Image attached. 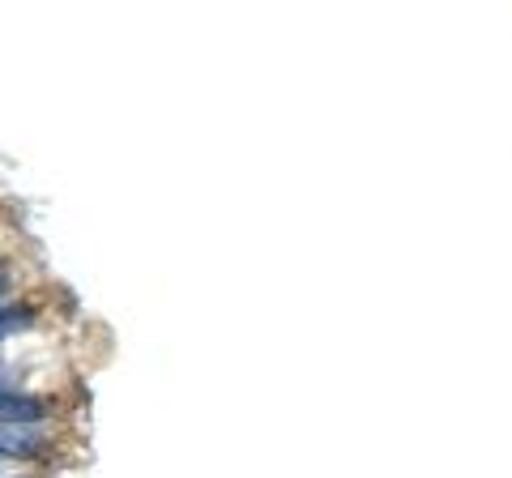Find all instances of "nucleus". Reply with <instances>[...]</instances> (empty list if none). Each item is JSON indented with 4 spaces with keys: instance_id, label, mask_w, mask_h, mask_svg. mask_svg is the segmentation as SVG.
Masks as SVG:
<instances>
[{
    "instance_id": "1",
    "label": "nucleus",
    "mask_w": 512,
    "mask_h": 478,
    "mask_svg": "<svg viewBox=\"0 0 512 478\" xmlns=\"http://www.w3.org/2000/svg\"><path fill=\"white\" fill-rule=\"evenodd\" d=\"M43 432L30 423H0V453H35Z\"/></svg>"
},
{
    "instance_id": "2",
    "label": "nucleus",
    "mask_w": 512,
    "mask_h": 478,
    "mask_svg": "<svg viewBox=\"0 0 512 478\" xmlns=\"http://www.w3.org/2000/svg\"><path fill=\"white\" fill-rule=\"evenodd\" d=\"M26 321H30V312H26V308H0V338L18 333Z\"/></svg>"
},
{
    "instance_id": "3",
    "label": "nucleus",
    "mask_w": 512,
    "mask_h": 478,
    "mask_svg": "<svg viewBox=\"0 0 512 478\" xmlns=\"http://www.w3.org/2000/svg\"><path fill=\"white\" fill-rule=\"evenodd\" d=\"M13 393H18V389H13V385H9V376H5V368H0V414H5V406L13 402Z\"/></svg>"
},
{
    "instance_id": "4",
    "label": "nucleus",
    "mask_w": 512,
    "mask_h": 478,
    "mask_svg": "<svg viewBox=\"0 0 512 478\" xmlns=\"http://www.w3.org/2000/svg\"><path fill=\"white\" fill-rule=\"evenodd\" d=\"M0 291H5V274H0Z\"/></svg>"
}]
</instances>
